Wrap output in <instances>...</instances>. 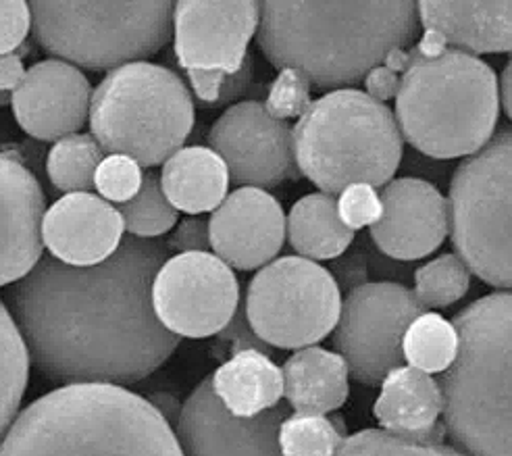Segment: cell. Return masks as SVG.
<instances>
[{"label": "cell", "mask_w": 512, "mask_h": 456, "mask_svg": "<svg viewBox=\"0 0 512 456\" xmlns=\"http://www.w3.org/2000/svg\"><path fill=\"white\" fill-rule=\"evenodd\" d=\"M167 261V242L134 236L94 267L44 255L7 292L36 369L65 386L123 388L163 367L179 346L152 307V284Z\"/></svg>", "instance_id": "obj_1"}, {"label": "cell", "mask_w": 512, "mask_h": 456, "mask_svg": "<svg viewBox=\"0 0 512 456\" xmlns=\"http://www.w3.org/2000/svg\"><path fill=\"white\" fill-rule=\"evenodd\" d=\"M419 3H261L256 40L267 61L296 69L317 90H350L419 32Z\"/></svg>", "instance_id": "obj_2"}, {"label": "cell", "mask_w": 512, "mask_h": 456, "mask_svg": "<svg viewBox=\"0 0 512 456\" xmlns=\"http://www.w3.org/2000/svg\"><path fill=\"white\" fill-rule=\"evenodd\" d=\"M0 456H184L148 398L121 386L71 384L34 400L0 442Z\"/></svg>", "instance_id": "obj_3"}, {"label": "cell", "mask_w": 512, "mask_h": 456, "mask_svg": "<svg viewBox=\"0 0 512 456\" xmlns=\"http://www.w3.org/2000/svg\"><path fill=\"white\" fill-rule=\"evenodd\" d=\"M452 325L458 354L440 379L446 434L465 456H512V292L475 300Z\"/></svg>", "instance_id": "obj_4"}, {"label": "cell", "mask_w": 512, "mask_h": 456, "mask_svg": "<svg viewBox=\"0 0 512 456\" xmlns=\"http://www.w3.org/2000/svg\"><path fill=\"white\" fill-rule=\"evenodd\" d=\"M498 113V78L488 63L458 48L435 59L411 55L396 96V123L427 157L477 155L494 138Z\"/></svg>", "instance_id": "obj_5"}, {"label": "cell", "mask_w": 512, "mask_h": 456, "mask_svg": "<svg viewBox=\"0 0 512 456\" xmlns=\"http://www.w3.org/2000/svg\"><path fill=\"white\" fill-rule=\"evenodd\" d=\"M300 175L323 194L354 184L388 186L402 159V134L394 113L361 90L321 96L294 125Z\"/></svg>", "instance_id": "obj_6"}, {"label": "cell", "mask_w": 512, "mask_h": 456, "mask_svg": "<svg viewBox=\"0 0 512 456\" xmlns=\"http://www.w3.org/2000/svg\"><path fill=\"white\" fill-rule=\"evenodd\" d=\"M90 134L109 155L140 167L165 165L192 134L194 100L179 75L157 63H130L105 75L90 105Z\"/></svg>", "instance_id": "obj_7"}, {"label": "cell", "mask_w": 512, "mask_h": 456, "mask_svg": "<svg viewBox=\"0 0 512 456\" xmlns=\"http://www.w3.org/2000/svg\"><path fill=\"white\" fill-rule=\"evenodd\" d=\"M32 32L44 53L88 71H113L157 55L173 36L175 3H44Z\"/></svg>", "instance_id": "obj_8"}, {"label": "cell", "mask_w": 512, "mask_h": 456, "mask_svg": "<svg viewBox=\"0 0 512 456\" xmlns=\"http://www.w3.org/2000/svg\"><path fill=\"white\" fill-rule=\"evenodd\" d=\"M448 207L456 255L485 284L512 290V130L456 169Z\"/></svg>", "instance_id": "obj_9"}, {"label": "cell", "mask_w": 512, "mask_h": 456, "mask_svg": "<svg viewBox=\"0 0 512 456\" xmlns=\"http://www.w3.org/2000/svg\"><path fill=\"white\" fill-rule=\"evenodd\" d=\"M261 3L182 0L173 13V53L202 105L238 98L252 75L248 44L259 32Z\"/></svg>", "instance_id": "obj_10"}, {"label": "cell", "mask_w": 512, "mask_h": 456, "mask_svg": "<svg viewBox=\"0 0 512 456\" xmlns=\"http://www.w3.org/2000/svg\"><path fill=\"white\" fill-rule=\"evenodd\" d=\"M254 334L275 348L302 350L336 332L342 294L336 277L315 261L281 257L256 273L246 292Z\"/></svg>", "instance_id": "obj_11"}, {"label": "cell", "mask_w": 512, "mask_h": 456, "mask_svg": "<svg viewBox=\"0 0 512 456\" xmlns=\"http://www.w3.org/2000/svg\"><path fill=\"white\" fill-rule=\"evenodd\" d=\"M425 307L415 292L394 282L363 284L346 296L334 346L350 375L363 386H381L404 363V336Z\"/></svg>", "instance_id": "obj_12"}, {"label": "cell", "mask_w": 512, "mask_h": 456, "mask_svg": "<svg viewBox=\"0 0 512 456\" xmlns=\"http://www.w3.org/2000/svg\"><path fill=\"white\" fill-rule=\"evenodd\" d=\"M240 300L234 269L213 252L169 257L152 284V307L177 338L221 334L234 319Z\"/></svg>", "instance_id": "obj_13"}, {"label": "cell", "mask_w": 512, "mask_h": 456, "mask_svg": "<svg viewBox=\"0 0 512 456\" xmlns=\"http://www.w3.org/2000/svg\"><path fill=\"white\" fill-rule=\"evenodd\" d=\"M209 148L225 161L229 180L240 188H275L298 180L294 128L271 117L263 103L244 100L213 123Z\"/></svg>", "instance_id": "obj_14"}, {"label": "cell", "mask_w": 512, "mask_h": 456, "mask_svg": "<svg viewBox=\"0 0 512 456\" xmlns=\"http://www.w3.org/2000/svg\"><path fill=\"white\" fill-rule=\"evenodd\" d=\"M286 419L288 404L284 402L252 419L234 417L207 377L184 402L175 436L184 456H284L279 429Z\"/></svg>", "instance_id": "obj_15"}, {"label": "cell", "mask_w": 512, "mask_h": 456, "mask_svg": "<svg viewBox=\"0 0 512 456\" xmlns=\"http://www.w3.org/2000/svg\"><path fill=\"white\" fill-rule=\"evenodd\" d=\"M92 86L86 75L61 59L34 63L11 94L19 128L38 142H59L80 134L90 119Z\"/></svg>", "instance_id": "obj_16"}, {"label": "cell", "mask_w": 512, "mask_h": 456, "mask_svg": "<svg viewBox=\"0 0 512 456\" xmlns=\"http://www.w3.org/2000/svg\"><path fill=\"white\" fill-rule=\"evenodd\" d=\"M211 248L238 271L263 269L284 248L288 221L279 200L261 188H238L211 213Z\"/></svg>", "instance_id": "obj_17"}, {"label": "cell", "mask_w": 512, "mask_h": 456, "mask_svg": "<svg viewBox=\"0 0 512 456\" xmlns=\"http://www.w3.org/2000/svg\"><path fill=\"white\" fill-rule=\"evenodd\" d=\"M383 215L371 227L373 242L398 261H417L438 250L450 230V207L433 184L400 177L381 192Z\"/></svg>", "instance_id": "obj_18"}, {"label": "cell", "mask_w": 512, "mask_h": 456, "mask_svg": "<svg viewBox=\"0 0 512 456\" xmlns=\"http://www.w3.org/2000/svg\"><path fill=\"white\" fill-rule=\"evenodd\" d=\"M46 194L17 157L0 155V288L21 282L44 257Z\"/></svg>", "instance_id": "obj_19"}, {"label": "cell", "mask_w": 512, "mask_h": 456, "mask_svg": "<svg viewBox=\"0 0 512 456\" xmlns=\"http://www.w3.org/2000/svg\"><path fill=\"white\" fill-rule=\"evenodd\" d=\"M123 232L119 209L94 192L61 196L42 223L48 255L71 267H94L111 259L125 238Z\"/></svg>", "instance_id": "obj_20"}, {"label": "cell", "mask_w": 512, "mask_h": 456, "mask_svg": "<svg viewBox=\"0 0 512 456\" xmlns=\"http://www.w3.org/2000/svg\"><path fill=\"white\" fill-rule=\"evenodd\" d=\"M444 411L440 384L429 373L415 367L392 371L381 384L373 415L386 432L411 440L444 436V423L438 419Z\"/></svg>", "instance_id": "obj_21"}, {"label": "cell", "mask_w": 512, "mask_h": 456, "mask_svg": "<svg viewBox=\"0 0 512 456\" xmlns=\"http://www.w3.org/2000/svg\"><path fill=\"white\" fill-rule=\"evenodd\" d=\"M425 30L471 53H512V3H419Z\"/></svg>", "instance_id": "obj_22"}, {"label": "cell", "mask_w": 512, "mask_h": 456, "mask_svg": "<svg viewBox=\"0 0 512 456\" xmlns=\"http://www.w3.org/2000/svg\"><path fill=\"white\" fill-rule=\"evenodd\" d=\"M225 161L209 146H184L163 165L161 186L171 205L196 217L221 207L229 190Z\"/></svg>", "instance_id": "obj_23"}, {"label": "cell", "mask_w": 512, "mask_h": 456, "mask_svg": "<svg viewBox=\"0 0 512 456\" xmlns=\"http://www.w3.org/2000/svg\"><path fill=\"white\" fill-rule=\"evenodd\" d=\"M284 396L296 413L325 415L348 400V365L338 352L319 346L296 350L284 363Z\"/></svg>", "instance_id": "obj_24"}, {"label": "cell", "mask_w": 512, "mask_h": 456, "mask_svg": "<svg viewBox=\"0 0 512 456\" xmlns=\"http://www.w3.org/2000/svg\"><path fill=\"white\" fill-rule=\"evenodd\" d=\"M211 382L223 407L240 419L271 411L284 398V373L259 350L227 359L211 375Z\"/></svg>", "instance_id": "obj_25"}, {"label": "cell", "mask_w": 512, "mask_h": 456, "mask_svg": "<svg viewBox=\"0 0 512 456\" xmlns=\"http://www.w3.org/2000/svg\"><path fill=\"white\" fill-rule=\"evenodd\" d=\"M288 240L302 259L329 261L348 250L354 232L338 213V200L329 194H306L288 215Z\"/></svg>", "instance_id": "obj_26"}, {"label": "cell", "mask_w": 512, "mask_h": 456, "mask_svg": "<svg viewBox=\"0 0 512 456\" xmlns=\"http://www.w3.org/2000/svg\"><path fill=\"white\" fill-rule=\"evenodd\" d=\"M30 352L7 304L0 300V442L19 417L30 379Z\"/></svg>", "instance_id": "obj_27"}, {"label": "cell", "mask_w": 512, "mask_h": 456, "mask_svg": "<svg viewBox=\"0 0 512 456\" xmlns=\"http://www.w3.org/2000/svg\"><path fill=\"white\" fill-rule=\"evenodd\" d=\"M105 161V150L92 134H73L59 140L46 155V173L59 192H92L96 171Z\"/></svg>", "instance_id": "obj_28"}, {"label": "cell", "mask_w": 512, "mask_h": 456, "mask_svg": "<svg viewBox=\"0 0 512 456\" xmlns=\"http://www.w3.org/2000/svg\"><path fill=\"white\" fill-rule=\"evenodd\" d=\"M458 354V334L438 313L421 315L404 336V361L423 373H442L452 367Z\"/></svg>", "instance_id": "obj_29"}, {"label": "cell", "mask_w": 512, "mask_h": 456, "mask_svg": "<svg viewBox=\"0 0 512 456\" xmlns=\"http://www.w3.org/2000/svg\"><path fill=\"white\" fill-rule=\"evenodd\" d=\"M119 213L125 223V232L140 240H157L165 236L179 219V211L165 196L161 175L155 171L144 173L140 192L130 202L121 205Z\"/></svg>", "instance_id": "obj_30"}, {"label": "cell", "mask_w": 512, "mask_h": 456, "mask_svg": "<svg viewBox=\"0 0 512 456\" xmlns=\"http://www.w3.org/2000/svg\"><path fill=\"white\" fill-rule=\"evenodd\" d=\"M344 440V427L325 415L294 413L279 429L284 456H336Z\"/></svg>", "instance_id": "obj_31"}, {"label": "cell", "mask_w": 512, "mask_h": 456, "mask_svg": "<svg viewBox=\"0 0 512 456\" xmlns=\"http://www.w3.org/2000/svg\"><path fill=\"white\" fill-rule=\"evenodd\" d=\"M471 286V271L458 255H442L415 273V296L427 309H444L463 298Z\"/></svg>", "instance_id": "obj_32"}, {"label": "cell", "mask_w": 512, "mask_h": 456, "mask_svg": "<svg viewBox=\"0 0 512 456\" xmlns=\"http://www.w3.org/2000/svg\"><path fill=\"white\" fill-rule=\"evenodd\" d=\"M442 440L444 436L411 440L394 436L386 429H363L346 438L336 456H465Z\"/></svg>", "instance_id": "obj_33"}, {"label": "cell", "mask_w": 512, "mask_h": 456, "mask_svg": "<svg viewBox=\"0 0 512 456\" xmlns=\"http://www.w3.org/2000/svg\"><path fill=\"white\" fill-rule=\"evenodd\" d=\"M311 88L313 86L306 80L304 73L296 69H284L273 80L263 105L267 113L279 121L300 119L313 105Z\"/></svg>", "instance_id": "obj_34"}, {"label": "cell", "mask_w": 512, "mask_h": 456, "mask_svg": "<svg viewBox=\"0 0 512 456\" xmlns=\"http://www.w3.org/2000/svg\"><path fill=\"white\" fill-rule=\"evenodd\" d=\"M142 182V167L134 159L123 155H109L96 171L94 186L98 196H102L107 202L125 205V202H130L140 192Z\"/></svg>", "instance_id": "obj_35"}, {"label": "cell", "mask_w": 512, "mask_h": 456, "mask_svg": "<svg viewBox=\"0 0 512 456\" xmlns=\"http://www.w3.org/2000/svg\"><path fill=\"white\" fill-rule=\"evenodd\" d=\"M338 213L344 225L350 227L352 232L363 230V227H373L383 215L381 196L373 186L354 184L340 194Z\"/></svg>", "instance_id": "obj_36"}, {"label": "cell", "mask_w": 512, "mask_h": 456, "mask_svg": "<svg viewBox=\"0 0 512 456\" xmlns=\"http://www.w3.org/2000/svg\"><path fill=\"white\" fill-rule=\"evenodd\" d=\"M30 32V3H23V0H0V55H13Z\"/></svg>", "instance_id": "obj_37"}, {"label": "cell", "mask_w": 512, "mask_h": 456, "mask_svg": "<svg viewBox=\"0 0 512 456\" xmlns=\"http://www.w3.org/2000/svg\"><path fill=\"white\" fill-rule=\"evenodd\" d=\"M229 350V359L236 357L238 352H246V350H259L267 357H271V346L267 342H263L259 336L254 334V329L248 321L246 315V300H240V307L234 315V319L229 321V325L223 329L221 334H217V346H225Z\"/></svg>", "instance_id": "obj_38"}, {"label": "cell", "mask_w": 512, "mask_h": 456, "mask_svg": "<svg viewBox=\"0 0 512 456\" xmlns=\"http://www.w3.org/2000/svg\"><path fill=\"white\" fill-rule=\"evenodd\" d=\"M167 248L177 255L188 252H211V230L207 217H186L177 223L175 232L167 240Z\"/></svg>", "instance_id": "obj_39"}, {"label": "cell", "mask_w": 512, "mask_h": 456, "mask_svg": "<svg viewBox=\"0 0 512 456\" xmlns=\"http://www.w3.org/2000/svg\"><path fill=\"white\" fill-rule=\"evenodd\" d=\"M400 80L402 78H398V73H394L386 65H379L365 78V88H367V94L371 98H375V100H379V103L386 105V100L398 96Z\"/></svg>", "instance_id": "obj_40"}, {"label": "cell", "mask_w": 512, "mask_h": 456, "mask_svg": "<svg viewBox=\"0 0 512 456\" xmlns=\"http://www.w3.org/2000/svg\"><path fill=\"white\" fill-rule=\"evenodd\" d=\"M28 69L23 67V59L19 55H0V94L15 92L23 82Z\"/></svg>", "instance_id": "obj_41"}, {"label": "cell", "mask_w": 512, "mask_h": 456, "mask_svg": "<svg viewBox=\"0 0 512 456\" xmlns=\"http://www.w3.org/2000/svg\"><path fill=\"white\" fill-rule=\"evenodd\" d=\"M448 40L440 34V32H433V30H425L423 32V38L411 46L408 50H411L413 57H421V59H435L444 55L448 50Z\"/></svg>", "instance_id": "obj_42"}, {"label": "cell", "mask_w": 512, "mask_h": 456, "mask_svg": "<svg viewBox=\"0 0 512 456\" xmlns=\"http://www.w3.org/2000/svg\"><path fill=\"white\" fill-rule=\"evenodd\" d=\"M148 400L155 404L157 411L167 419L169 425H177L179 415H182L184 404H179V400L175 396L165 394V392H157V394H152Z\"/></svg>", "instance_id": "obj_43"}, {"label": "cell", "mask_w": 512, "mask_h": 456, "mask_svg": "<svg viewBox=\"0 0 512 456\" xmlns=\"http://www.w3.org/2000/svg\"><path fill=\"white\" fill-rule=\"evenodd\" d=\"M500 98L508 119L512 121V59L506 63L500 78Z\"/></svg>", "instance_id": "obj_44"}, {"label": "cell", "mask_w": 512, "mask_h": 456, "mask_svg": "<svg viewBox=\"0 0 512 456\" xmlns=\"http://www.w3.org/2000/svg\"><path fill=\"white\" fill-rule=\"evenodd\" d=\"M383 65H386L388 69H392L394 73H404L408 69V65H411V53L408 50H402V48H396L392 50V53L386 57V61H383Z\"/></svg>", "instance_id": "obj_45"}, {"label": "cell", "mask_w": 512, "mask_h": 456, "mask_svg": "<svg viewBox=\"0 0 512 456\" xmlns=\"http://www.w3.org/2000/svg\"><path fill=\"white\" fill-rule=\"evenodd\" d=\"M9 140H11V123L5 117H0V155H3Z\"/></svg>", "instance_id": "obj_46"}, {"label": "cell", "mask_w": 512, "mask_h": 456, "mask_svg": "<svg viewBox=\"0 0 512 456\" xmlns=\"http://www.w3.org/2000/svg\"><path fill=\"white\" fill-rule=\"evenodd\" d=\"M7 103H11V96H7V94H0V107H5Z\"/></svg>", "instance_id": "obj_47"}]
</instances>
